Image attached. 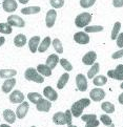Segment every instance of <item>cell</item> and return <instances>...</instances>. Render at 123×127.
<instances>
[{
  "instance_id": "cell-1",
  "label": "cell",
  "mask_w": 123,
  "mask_h": 127,
  "mask_svg": "<svg viewBox=\"0 0 123 127\" xmlns=\"http://www.w3.org/2000/svg\"><path fill=\"white\" fill-rule=\"evenodd\" d=\"M89 104H90V100L89 99H86V98L80 99L77 102H75L72 105V108H71V111H72L73 117H75V118L81 117L82 116V112H83V110H84V108L89 106Z\"/></svg>"
},
{
  "instance_id": "cell-2",
  "label": "cell",
  "mask_w": 123,
  "mask_h": 127,
  "mask_svg": "<svg viewBox=\"0 0 123 127\" xmlns=\"http://www.w3.org/2000/svg\"><path fill=\"white\" fill-rule=\"evenodd\" d=\"M24 77L27 81H33V82H37V83L44 82V77L41 76L37 71V69L34 68V67H29L24 72Z\"/></svg>"
},
{
  "instance_id": "cell-3",
  "label": "cell",
  "mask_w": 123,
  "mask_h": 127,
  "mask_svg": "<svg viewBox=\"0 0 123 127\" xmlns=\"http://www.w3.org/2000/svg\"><path fill=\"white\" fill-rule=\"evenodd\" d=\"M92 14H89V13H81L79 14L78 16L76 17L75 19V24L77 28H86V26H88L89 22L92 21Z\"/></svg>"
},
{
  "instance_id": "cell-4",
  "label": "cell",
  "mask_w": 123,
  "mask_h": 127,
  "mask_svg": "<svg viewBox=\"0 0 123 127\" xmlns=\"http://www.w3.org/2000/svg\"><path fill=\"white\" fill-rule=\"evenodd\" d=\"M107 77H109L112 79H115V80L123 81V64H119L113 70H108Z\"/></svg>"
},
{
  "instance_id": "cell-5",
  "label": "cell",
  "mask_w": 123,
  "mask_h": 127,
  "mask_svg": "<svg viewBox=\"0 0 123 127\" xmlns=\"http://www.w3.org/2000/svg\"><path fill=\"white\" fill-rule=\"evenodd\" d=\"M7 23L10 24L12 28H13V26H16V28H24V25H25L24 20L22 19L20 16H17V15H11V16H8V18H7Z\"/></svg>"
},
{
  "instance_id": "cell-6",
  "label": "cell",
  "mask_w": 123,
  "mask_h": 127,
  "mask_svg": "<svg viewBox=\"0 0 123 127\" xmlns=\"http://www.w3.org/2000/svg\"><path fill=\"white\" fill-rule=\"evenodd\" d=\"M89 98L95 102H99V101H101L102 99L105 98V92H104L103 89H101V88H98V87L94 88V89L90 90Z\"/></svg>"
},
{
  "instance_id": "cell-7",
  "label": "cell",
  "mask_w": 123,
  "mask_h": 127,
  "mask_svg": "<svg viewBox=\"0 0 123 127\" xmlns=\"http://www.w3.org/2000/svg\"><path fill=\"white\" fill-rule=\"evenodd\" d=\"M29 108H30V104H29V102L23 101L22 103H20V105L17 107L16 117L18 118V119H23V118L27 115Z\"/></svg>"
},
{
  "instance_id": "cell-8",
  "label": "cell",
  "mask_w": 123,
  "mask_h": 127,
  "mask_svg": "<svg viewBox=\"0 0 123 127\" xmlns=\"http://www.w3.org/2000/svg\"><path fill=\"white\" fill-rule=\"evenodd\" d=\"M76 84H77V88L80 92H85L87 89V80L86 77L82 74H79L76 76Z\"/></svg>"
},
{
  "instance_id": "cell-9",
  "label": "cell",
  "mask_w": 123,
  "mask_h": 127,
  "mask_svg": "<svg viewBox=\"0 0 123 127\" xmlns=\"http://www.w3.org/2000/svg\"><path fill=\"white\" fill-rule=\"evenodd\" d=\"M74 40L79 44H87L89 42V36L85 32H78L74 35Z\"/></svg>"
},
{
  "instance_id": "cell-10",
  "label": "cell",
  "mask_w": 123,
  "mask_h": 127,
  "mask_svg": "<svg viewBox=\"0 0 123 127\" xmlns=\"http://www.w3.org/2000/svg\"><path fill=\"white\" fill-rule=\"evenodd\" d=\"M52 107L51 101H48L47 99H42L36 104V108L38 111H42V112H48L49 109Z\"/></svg>"
},
{
  "instance_id": "cell-11",
  "label": "cell",
  "mask_w": 123,
  "mask_h": 127,
  "mask_svg": "<svg viewBox=\"0 0 123 127\" xmlns=\"http://www.w3.org/2000/svg\"><path fill=\"white\" fill-rule=\"evenodd\" d=\"M43 95H44V97L51 102L52 101H56V100L58 99L57 92L53 87H51V86H46V87L43 89Z\"/></svg>"
},
{
  "instance_id": "cell-12",
  "label": "cell",
  "mask_w": 123,
  "mask_h": 127,
  "mask_svg": "<svg viewBox=\"0 0 123 127\" xmlns=\"http://www.w3.org/2000/svg\"><path fill=\"white\" fill-rule=\"evenodd\" d=\"M1 5H2L3 10L5 12H7V13L15 12L17 10V7H18L16 0H4Z\"/></svg>"
},
{
  "instance_id": "cell-13",
  "label": "cell",
  "mask_w": 123,
  "mask_h": 127,
  "mask_svg": "<svg viewBox=\"0 0 123 127\" xmlns=\"http://www.w3.org/2000/svg\"><path fill=\"white\" fill-rule=\"evenodd\" d=\"M57 18V12L55 10H49L46 13V17H45V23H46V26L48 29H51L54 26L55 21H56Z\"/></svg>"
},
{
  "instance_id": "cell-14",
  "label": "cell",
  "mask_w": 123,
  "mask_h": 127,
  "mask_svg": "<svg viewBox=\"0 0 123 127\" xmlns=\"http://www.w3.org/2000/svg\"><path fill=\"white\" fill-rule=\"evenodd\" d=\"M10 101L14 104H20L24 101V95L20 90H14L10 95Z\"/></svg>"
},
{
  "instance_id": "cell-15",
  "label": "cell",
  "mask_w": 123,
  "mask_h": 127,
  "mask_svg": "<svg viewBox=\"0 0 123 127\" xmlns=\"http://www.w3.org/2000/svg\"><path fill=\"white\" fill-rule=\"evenodd\" d=\"M96 59H97V54L92 51V52L86 53L83 56L82 62H83V64H85V65H93L96 61Z\"/></svg>"
},
{
  "instance_id": "cell-16",
  "label": "cell",
  "mask_w": 123,
  "mask_h": 127,
  "mask_svg": "<svg viewBox=\"0 0 123 127\" xmlns=\"http://www.w3.org/2000/svg\"><path fill=\"white\" fill-rule=\"evenodd\" d=\"M81 119L86 124L94 125L95 127H98L100 124V122L97 120V116L96 115H83V116H81Z\"/></svg>"
},
{
  "instance_id": "cell-17",
  "label": "cell",
  "mask_w": 123,
  "mask_h": 127,
  "mask_svg": "<svg viewBox=\"0 0 123 127\" xmlns=\"http://www.w3.org/2000/svg\"><path fill=\"white\" fill-rule=\"evenodd\" d=\"M16 85V79L15 78H10V79H6V81H4V83L2 84V92L8 94L11 90L14 88V86Z\"/></svg>"
},
{
  "instance_id": "cell-18",
  "label": "cell",
  "mask_w": 123,
  "mask_h": 127,
  "mask_svg": "<svg viewBox=\"0 0 123 127\" xmlns=\"http://www.w3.org/2000/svg\"><path fill=\"white\" fill-rule=\"evenodd\" d=\"M39 44H40V37L39 36H34V37H32L30 39V41H29V46H30L31 53L35 54L36 52H37Z\"/></svg>"
},
{
  "instance_id": "cell-19",
  "label": "cell",
  "mask_w": 123,
  "mask_h": 127,
  "mask_svg": "<svg viewBox=\"0 0 123 127\" xmlns=\"http://www.w3.org/2000/svg\"><path fill=\"white\" fill-rule=\"evenodd\" d=\"M53 121H54V123L57 124V125H64V124H66L64 112H61V111L56 112L54 115V117H53Z\"/></svg>"
},
{
  "instance_id": "cell-20",
  "label": "cell",
  "mask_w": 123,
  "mask_h": 127,
  "mask_svg": "<svg viewBox=\"0 0 123 127\" xmlns=\"http://www.w3.org/2000/svg\"><path fill=\"white\" fill-rule=\"evenodd\" d=\"M3 118L7 123H15L16 121V112H14L12 109H5L3 111Z\"/></svg>"
},
{
  "instance_id": "cell-21",
  "label": "cell",
  "mask_w": 123,
  "mask_h": 127,
  "mask_svg": "<svg viewBox=\"0 0 123 127\" xmlns=\"http://www.w3.org/2000/svg\"><path fill=\"white\" fill-rule=\"evenodd\" d=\"M36 69L43 77H51V75H52V69L49 68L46 64H39Z\"/></svg>"
},
{
  "instance_id": "cell-22",
  "label": "cell",
  "mask_w": 123,
  "mask_h": 127,
  "mask_svg": "<svg viewBox=\"0 0 123 127\" xmlns=\"http://www.w3.org/2000/svg\"><path fill=\"white\" fill-rule=\"evenodd\" d=\"M59 62V57L56 55V54H52V55H49L46 59V65L49 67L51 69L55 68L56 65L58 64Z\"/></svg>"
},
{
  "instance_id": "cell-23",
  "label": "cell",
  "mask_w": 123,
  "mask_h": 127,
  "mask_svg": "<svg viewBox=\"0 0 123 127\" xmlns=\"http://www.w3.org/2000/svg\"><path fill=\"white\" fill-rule=\"evenodd\" d=\"M16 75H17V70L15 69H0V78L2 79L14 78Z\"/></svg>"
},
{
  "instance_id": "cell-24",
  "label": "cell",
  "mask_w": 123,
  "mask_h": 127,
  "mask_svg": "<svg viewBox=\"0 0 123 127\" xmlns=\"http://www.w3.org/2000/svg\"><path fill=\"white\" fill-rule=\"evenodd\" d=\"M25 43H26V37L23 34H18L16 37L14 38V44H15L17 47L24 46Z\"/></svg>"
},
{
  "instance_id": "cell-25",
  "label": "cell",
  "mask_w": 123,
  "mask_h": 127,
  "mask_svg": "<svg viewBox=\"0 0 123 127\" xmlns=\"http://www.w3.org/2000/svg\"><path fill=\"white\" fill-rule=\"evenodd\" d=\"M68 79H70V75H68V72H64L60 78L58 80V83H57V88L58 89H63L64 88V86L66 85Z\"/></svg>"
},
{
  "instance_id": "cell-26",
  "label": "cell",
  "mask_w": 123,
  "mask_h": 127,
  "mask_svg": "<svg viewBox=\"0 0 123 127\" xmlns=\"http://www.w3.org/2000/svg\"><path fill=\"white\" fill-rule=\"evenodd\" d=\"M41 11V8L39 6H27L21 10V13L23 15H34V14H38Z\"/></svg>"
},
{
  "instance_id": "cell-27",
  "label": "cell",
  "mask_w": 123,
  "mask_h": 127,
  "mask_svg": "<svg viewBox=\"0 0 123 127\" xmlns=\"http://www.w3.org/2000/svg\"><path fill=\"white\" fill-rule=\"evenodd\" d=\"M49 45H51V38H49V37H45V38L42 40V42L39 44L38 51H39L40 53L46 52V51H47V48L49 47Z\"/></svg>"
},
{
  "instance_id": "cell-28",
  "label": "cell",
  "mask_w": 123,
  "mask_h": 127,
  "mask_svg": "<svg viewBox=\"0 0 123 127\" xmlns=\"http://www.w3.org/2000/svg\"><path fill=\"white\" fill-rule=\"evenodd\" d=\"M107 82V78L105 76H102V75H99V76H96L94 77V81L93 83L96 85V86H103L105 85Z\"/></svg>"
},
{
  "instance_id": "cell-29",
  "label": "cell",
  "mask_w": 123,
  "mask_h": 127,
  "mask_svg": "<svg viewBox=\"0 0 123 127\" xmlns=\"http://www.w3.org/2000/svg\"><path fill=\"white\" fill-rule=\"evenodd\" d=\"M99 69H100V64L99 63H94V64L92 65V67H90V69L87 72V78L93 79L94 77H96V75L99 72Z\"/></svg>"
},
{
  "instance_id": "cell-30",
  "label": "cell",
  "mask_w": 123,
  "mask_h": 127,
  "mask_svg": "<svg viewBox=\"0 0 123 127\" xmlns=\"http://www.w3.org/2000/svg\"><path fill=\"white\" fill-rule=\"evenodd\" d=\"M101 108H102V110L106 113H113L115 111V105L111 102H103L101 105Z\"/></svg>"
},
{
  "instance_id": "cell-31",
  "label": "cell",
  "mask_w": 123,
  "mask_h": 127,
  "mask_svg": "<svg viewBox=\"0 0 123 127\" xmlns=\"http://www.w3.org/2000/svg\"><path fill=\"white\" fill-rule=\"evenodd\" d=\"M27 98H29L30 102L34 103V104H37L40 100L43 99L42 96H41L40 94H38V93H30L29 95H27Z\"/></svg>"
},
{
  "instance_id": "cell-32",
  "label": "cell",
  "mask_w": 123,
  "mask_h": 127,
  "mask_svg": "<svg viewBox=\"0 0 123 127\" xmlns=\"http://www.w3.org/2000/svg\"><path fill=\"white\" fill-rule=\"evenodd\" d=\"M13 32L12 26L8 23H0V33L4 35H10Z\"/></svg>"
},
{
  "instance_id": "cell-33",
  "label": "cell",
  "mask_w": 123,
  "mask_h": 127,
  "mask_svg": "<svg viewBox=\"0 0 123 127\" xmlns=\"http://www.w3.org/2000/svg\"><path fill=\"white\" fill-rule=\"evenodd\" d=\"M85 33H98V32L103 31V26L102 25H93V26H86L84 28Z\"/></svg>"
},
{
  "instance_id": "cell-34",
  "label": "cell",
  "mask_w": 123,
  "mask_h": 127,
  "mask_svg": "<svg viewBox=\"0 0 123 127\" xmlns=\"http://www.w3.org/2000/svg\"><path fill=\"white\" fill-rule=\"evenodd\" d=\"M120 29H121V23L120 22H116V23L114 24V28H113V31H112V39L113 40L117 39L118 35H119Z\"/></svg>"
},
{
  "instance_id": "cell-35",
  "label": "cell",
  "mask_w": 123,
  "mask_h": 127,
  "mask_svg": "<svg viewBox=\"0 0 123 127\" xmlns=\"http://www.w3.org/2000/svg\"><path fill=\"white\" fill-rule=\"evenodd\" d=\"M53 46L55 48V51H56L58 54H62L63 53V46H62V43L59 39H54L53 40Z\"/></svg>"
},
{
  "instance_id": "cell-36",
  "label": "cell",
  "mask_w": 123,
  "mask_h": 127,
  "mask_svg": "<svg viewBox=\"0 0 123 127\" xmlns=\"http://www.w3.org/2000/svg\"><path fill=\"white\" fill-rule=\"evenodd\" d=\"M59 62H60V64H61V66L64 68L66 71H71V70H73V65L71 64V62L70 61H67L66 59H60L59 60Z\"/></svg>"
},
{
  "instance_id": "cell-37",
  "label": "cell",
  "mask_w": 123,
  "mask_h": 127,
  "mask_svg": "<svg viewBox=\"0 0 123 127\" xmlns=\"http://www.w3.org/2000/svg\"><path fill=\"white\" fill-rule=\"evenodd\" d=\"M49 3L54 8H61L64 5V0H49Z\"/></svg>"
},
{
  "instance_id": "cell-38",
  "label": "cell",
  "mask_w": 123,
  "mask_h": 127,
  "mask_svg": "<svg viewBox=\"0 0 123 127\" xmlns=\"http://www.w3.org/2000/svg\"><path fill=\"white\" fill-rule=\"evenodd\" d=\"M100 121H101V123H103L105 126H109L111 124H113L111 117H109L108 115H102L101 117H100Z\"/></svg>"
},
{
  "instance_id": "cell-39",
  "label": "cell",
  "mask_w": 123,
  "mask_h": 127,
  "mask_svg": "<svg viewBox=\"0 0 123 127\" xmlns=\"http://www.w3.org/2000/svg\"><path fill=\"white\" fill-rule=\"evenodd\" d=\"M95 2L96 0H80V5L83 8H88L92 5H94Z\"/></svg>"
},
{
  "instance_id": "cell-40",
  "label": "cell",
  "mask_w": 123,
  "mask_h": 127,
  "mask_svg": "<svg viewBox=\"0 0 123 127\" xmlns=\"http://www.w3.org/2000/svg\"><path fill=\"white\" fill-rule=\"evenodd\" d=\"M64 115H65V120H66V124L67 125H72V111L71 109H67L65 112H64Z\"/></svg>"
},
{
  "instance_id": "cell-41",
  "label": "cell",
  "mask_w": 123,
  "mask_h": 127,
  "mask_svg": "<svg viewBox=\"0 0 123 127\" xmlns=\"http://www.w3.org/2000/svg\"><path fill=\"white\" fill-rule=\"evenodd\" d=\"M117 45L118 47H123V33H120L117 37Z\"/></svg>"
},
{
  "instance_id": "cell-42",
  "label": "cell",
  "mask_w": 123,
  "mask_h": 127,
  "mask_svg": "<svg viewBox=\"0 0 123 127\" xmlns=\"http://www.w3.org/2000/svg\"><path fill=\"white\" fill-rule=\"evenodd\" d=\"M121 57H123V48H121L120 51L114 53L113 55H112V58H113V59H119V58H121Z\"/></svg>"
},
{
  "instance_id": "cell-43",
  "label": "cell",
  "mask_w": 123,
  "mask_h": 127,
  "mask_svg": "<svg viewBox=\"0 0 123 127\" xmlns=\"http://www.w3.org/2000/svg\"><path fill=\"white\" fill-rule=\"evenodd\" d=\"M113 5L115 7H122L123 0H113Z\"/></svg>"
},
{
  "instance_id": "cell-44",
  "label": "cell",
  "mask_w": 123,
  "mask_h": 127,
  "mask_svg": "<svg viewBox=\"0 0 123 127\" xmlns=\"http://www.w3.org/2000/svg\"><path fill=\"white\" fill-rule=\"evenodd\" d=\"M118 100H119V103L120 104H122V105H123V93L120 95V96H119V98H118Z\"/></svg>"
},
{
  "instance_id": "cell-45",
  "label": "cell",
  "mask_w": 123,
  "mask_h": 127,
  "mask_svg": "<svg viewBox=\"0 0 123 127\" xmlns=\"http://www.w3.org/2000/svg\"><path fill=\"white\" fill-rule=\"evenodd\" d=\"M4 42H5V38H4V37H0V46L3 45Z\"/></svg>"
},
{
  "instance_id": "cell-46",
  "label": "cell",
  "mask_w": 123,
  "mask_h": 127,
  "mask_svg": "<svg viewBox=\"0 0 123 127\" xmlns=\"http://www.w3.org/2000/svg\"><path fill=\"white\" fill-rule=\"evenodd\" d=\"M18 1H19L21 4H26L27 2L30 1V0H18Z\"/></svg>"
},
{
  "instance_id": "cell-47",
  "label": "cell",
  "mask_w": 123,
  "mask_h": 127,
  "mask_svg": "<svg viewBox=\"0 0 123 127\" xmlns=\"http://www.w3.org/2000/svg\"><path fill=\"white\" fill-rule=\"evenodd\" d=\"M0 127H11V126L7 125V124H1V125H0Z\"/></svg>"
},
{
  "instance_id": "cell-48",
  "label": "cell",
  "mask_w": 123,
  "mask_h": 127,
  "mask_svg": "<svg viewBox=\"0 0 123 127\" xmlns=\"http://www.w3.org/2000/svg\"><path fill=\"white\" fill-rule=\"evenodd\" d=\"M85 127H95L94 125H89V124H86V126Z\"/></svg>"
},
{
  "instance_id": "cell-49",
  "label": "cell",
  "mask_w": 123,
  "mask_h": 127,
  "mask_svg": "<svg viewBox=\"0 0 123 127\" xmlns=\"http://www.w3.org/2000/svg\"><path fill=\"white\" fill-rule=\"evenodd\" d=\"M107 127H115V126H114V124H111V125L107 126Z\"/></svg>"
},
{
  "instance_id": "cell-50",
  "label": "cell",
  "mask_w": 123,
  "mask_h": 127,
  "mask_svg": "<svg viewBox=\"0 0 123 127\" xmlns=\"http://www.w3.org/2000/svg\"><path fill=\"white\" fill-rule=\"evenodd\" d=\"M120 87H121V88H122V89H123V82H122V83H121V85H120Z\"/></svg>"
},
{
  "instance_id": "cell-51",
  "label": "cell",
  "mask_w": 123,
  "mask_h": 127,
  "mask_svg": "<svg viewBox=\"0 0 123 127\" xmlns=\"http://www.w3.org/2000/svg\"><path fill=\"white\" fill-rule=\"evenodd\" d=\"M68 127H77V126H74V125H68Z\"/></svg>"
},
{
  "instance_id": "cell-52",
  "label": "cell",
  "mask_w": 123,
  "mask_h": 127,
  "mask_svg": "<svg viewBox=\"0 0 123 127\" xmlns=\"http://www.w3.org/2000/svg\"><path fill=\"white\" fill-rule=\"evenodd\" d=\"M32 127H36V126H34V125H33V126H32Z\"/></svg>"
}]
</instances>
